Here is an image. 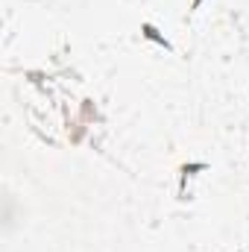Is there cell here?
<instances>
[{
    "label": "cell",
    "instance_id": "1",
    "mask_svg": "<svg viewBox=\"0 0 249 252\" xmlns=\"http://www.w3.org/2000/svg\"><path fill=\"white\" fill-rule=\"evenodd\" d=\"M141 35H144L147 41H156V44H161L164 50H170V41H167V38H164V35H161L153 24H141Z\"/></svg>",
    "mask_w": 249,
    "mask_h": 252
},
{
    "label": "cell",
    "instance_id": "2",
    "mask_svg": "<svg viewBox=\"0 0 249 252\" xmlns=\"http://www.w3.org/2000/svg\"><path fill=\"white\" fill-rule=\"evenodd\" d=\"M202 167H205V164H190V167H182V173H185V176H190V173H193V170H202Z\"/></svg>",
    "mask_w": 249,
    "mask_h": 252
},
{
    "label": "cell",
    "instance_id": "3",
    "mask_svg": "<svg viewBox=\"0 0 249 252\" xmlns=\"http://www.w3.org/2000/svg\"><path fill=\"white\" fill-rule=\"evenodd\" d=\"M199 6H202V0H193V3H190V12H196Z\"/></svg>",
    "mask_w": 249,
    "mask_h": 252
}]
</instances>
